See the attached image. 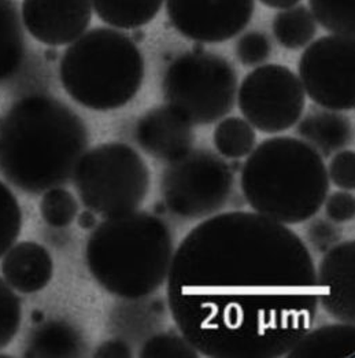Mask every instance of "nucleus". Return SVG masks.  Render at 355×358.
I'll return each mask as SVG.
<instances>
[{
	"instance_id": "nucleus-1",
	"label": "nucleus",
	"mask_w": 355,
	"mask_h": 358,
	"mask_svg": "<svg viewBox=\"0 0 355 358\" xmlns=\"http://www.w3.org/2000/svg\"><path fill=\"white\" fill-rule=\"evenodd\" d=\"M166 296L180 334L210 358L283 357L319 313L305 242L249 212L213 215L188 232L173 252Z\"/></svg>"
},
{
	"instance_id": "nucleus-2",
	"label": "nucleus",
	"mask_w": 355,
	"mask_h": 358,
	"mask_svg": "<svg viewBox=\"0 0 355 358\" xmlns=\"http://www.w3.org/2000/svg\"><path fill=\"white\" fill-rule=\"evenodd\" d=\"M88 145V128L75 111L50 95L28 94L0 117V175L38 195L69 182Z\"/></svg>"
},
{
	"instance_id": "nucleus-3",
	"label": "nucleus",
	"mask_w": 355,
	"mask_h": 358,
	"mask_svg": "<svg viewBox=\"0 0 355 358\" xmlns=\"http://www.w3.org/2000/svg\"><path fill=\"white\" fill-rule=\"evenodd\" d=\"M175 252L164 220L133 210L107 217L91 232L85 262L96 283L115 296L136 301L166 283Z\"/></svg>"
},
{
	"instance_id": "nucleus-4",
	"label": "nucleus",
	"mask_w": 355,
	"mask_h": 358,
	"mask_svg": "<svg viewBox=\"0 0 355 358\" xmlns=\"http://www.w3.org/2000/svg\"><path fill=\"white\" fill-rule=\"evenodd\" d=\"M240 185L255 213L295 225L320 212L329 192V178L313 147L291 136H277L249 152Z\"/></svg>"
},
{
	"instance_id": "nucleus-5",
	"label": "nucleus",
	"mask_w": 355,
	"mask_h": 358,
	"mask_svg": "<svg viewBox=\"0 0 355 358\" xmlns=\"http://www.w3.org/2000/svg\"><path fill=\"white\" fill-rule=\"evenodd\" d=\"M59 78L74 102L96 111L128 105L142 88L144 58L138 43L121 31H85L65 50Z\"/></svg>"
},
{
	"instance_id": "nucleus-6",
	"label": "nucleus",
	"mask_w": 355,
	"mask_h": 358,
	"mask_svg": "<svg viewBox=\"0 0 355 358\" xmlns=\"http://www.w3.org/2000/svg\"><path fill=\"white\" fill-rule=\"evenodd\" d=\"M71 180L82 205L107 218L138 210L150 189V169L131 145L111 142L87 150Z\"/></svg>"
},
{
	"instance_id": "nucleus-7",
	"label": "nucleus",
	"mask_w": 355,
	"mask_h": 358,
	"mask_svg": "<svg viewBox=\"0 0 355 358\" xmlns=\"http://www.w3.org/2000/svg\"><path fill=\"white\" fill-rule=\"evenodd\" d=\"M162 91L168 105L192 125H210L235 106L238 76L225 58L194 50L166 69Z\"/></svg>"
},
{
	"instance_id": "nucleus-8",
	"label": "nucleus",
	"mask_w": 355,
	"mask_h": 358,
	"mask_svg": "<svg viewBox=\"0 0 355 358\" xmlns=\"http://www.w3.org/2000/svg\"><path fill=\"white\" fill-rule=\"evenodd\" d=\"M232 188L231 166L205 148H191L169 161L161 178L166 208L185 220H199L219 212L228 203Z\"/></svg>"
},
{
	"instance_id": "nucleus-9",
	"label": "nucleus",
	"mask_w": 355,
	"mask_h": 358,
	"mask_svg": "<svg viewBox=\"0 0 355 358\" xmlns=\"http://www.w3.org/2000/svg\"><path fill=\"white\" fill-rule=\"evenodd\" d=\"M238 105L246 121L263 134L292 128L302 117L306 94L299 77L283 65H262L240 84Z\"/></svg>"
},
{
	"instance_id": "nucleus-10",
	"label": "nucleus",
	"mask_w": 355,
	"mask_h": 358,
	"mask_svg": "<svg viewBox=\"0 0 355 358\" xmlns=\"http://www.w3.org/2000/svg\"><path fill=\"white\" fill-rule=\"evenodd\" d=\"M305 94L329 110L355 108L354 36L328 35L306 47L299 61Z\"/></svg>"
},
{
	"instance_id": "nucleus-11",
	"label": "nucleus",
	"mask_w": 355,
	"mask_h": 358,
	"mask_svg": "<svg viewBox=\"0 0 355 358\" xmlns=\"http://www.w3.org/2000/svg\"><path fill=\"white\" fill-rule=\"evenodd\" d=\"M255 0H166L173 28L196 43H224L249 25Z\"/></svg>"
},
{
	"instance_id": "nucleus-12",
	"label": "nucleus",
	"mask_w": 355,
	"mask_h": 358,
	"mask_svg": "<svg viewBox=\"0 0 355 358\" xmlns=\"http://www.w3.org/2000/svg\"><path fill=\"white\" fill-rule=\"evenodd\" d=\"M24 29L41 44L61 47L81 36L92 20L91 0H22Z\"/></svg>"
},
{
	"instance_id": "nucleus-13",
	"label": "nucleus",
	"mask_w": 355,
	"mask_h": 358,
	"mask_svg": "<svg viewBox=\"0 0 355 358\" xmlns=\"http://www.w3.org/2000/svg\"><path fill=\"white\" fill-rule=\"evenodd\" d=\"M316 275L319 305L338 322L354 324V241L338 243L326 251Z\"/></svg>"
},
{
	"instance_id": "nucleus-14",
	"label": "nucleus",
	"mask_w": 355,
	"mask_h": 358,
	"mask_svg": "<svg viewBox=\"0 0 355 358\" xmlns=\"http://www.w3.org/2000/svg\"><path fill=\"white\" fill-rule=\"evenodd\" d=\"M194 138L192 124L169 105L148 110L135 127V139L143 151L168 162L191 150Z\"/></svg>"
},
{
	"instance_id": "nucleus-15",
	"label": "nucleus",
	"mask_w": 355,
	"mask_h": 358,
	"mask_svg": "<svg viewBox=\"0 0 355 358\" xmlns=\"http://www.w3.org/2000/svg\"><path fill=\"white\" fill-rule=\"evenodd\" d=\"M1 275L8 286L21 294H35L48 286L54 275V261L40 243H14L1 259Z\"/></svg>"
},
{
	"instance_id": "nucleus-16",
	"label": "nucleus",
	"mask_w": 355,
	"mask_h": 358,
	"mask_svg": "<svg viewBox=\"0 0 355 358\" xmlns=\"http://www.w3.org/2000/svg\"><path fill=\"white\" fill-rule=\"evenodd\" d=\"M296 134L321 157H329L353 142V124L336 110L313 108L299 122Z\"/></svg>"
},
{
	"instance_id": "nucleus-17",
	"label": "nucleus",
	"mask_w": 355,
	"mask_h": 358,
	"mask_svg": "<svg viewBox=\"0 0 355 358\" xmlns=\"http://www.w3.org/2000/svg\"><path fill=\"white\" fill-rule=\"evenodd\" d=\"M285 356L289 358H354V324H329L317 329H310Z\"/></svg>"
},
{
	"instance_id": "nucleus-18",
	"label": "nucleus",
	"mask_w": 355,
	"mask_h": 358,
	"mask_svg": "<svg viewBox=\"0 0 355 358\" xmlns=\"http://www.w3.org/2000/svg\"><path fill=\"white\" fill-rule=\"evenodd\" d=\"M85 343L78 329L62 320L35 324L24 346L25 357H80Z\"/></svg>"
},
{
	"instance_id": "nucleus-19",
	"label": "nucleus",
	"mask_w": 355,
	"mask_h": 358,
	"mask_svg": "<svg viewBox=\"0 0 355 358\" xmlns=\"http://www.w3.org/2000/svg\"><path fill=\"white\" fill-rule=\"evenodd\" d=\"M27 44L15 0H0V85L21 72L27 59Z\"/></svg>"
},
{
	"instance_id": "nucleus-20",
	"label": "nucleus",
	"mask_w": 355,
	"mask_h": 358,
	"mask_svg": "<svg viewBox=\"0 0 355 358\" xmlns=\"http://www.w3.org/2000/svg\"><path fill=\"white\" fill-rule=\"evenodd\" d=\"M164 0H91L96 15L117 29H139L161 11Z\"/></svg>"
},
{
	"instance_id": "nucleus-21",
	"label": "nucleus",
	"mask_w": 355,
	"mask_h": 358,
	"mask_svg": "<svg viewBox=\"0 0 355 358\" xmlns=\"http://www.w3.org/2000/svg\"><path fill=\"white\" fill-rule=\"evenodd\" d=\"M276 40L288 50L306 47L317 34V21L306 6H292L280 11L273 20Z\"/></svg>"
},
{
	"instance_id": "nucleus-22",
	"label": "nucleus",
	"mask_w": 355,
	"mask_h": 358,
	"mask_svg": "<svg viewBox=\"0 0 355 358\" xmlns=\"http://www.w3.org/2000/svg\"><path fill=\"white\" fill-rule=\"evenodd\" d=\"M213 138L217 151L229 159L249 155L256 141L254 127L240 117H229L218 122Z\"/></svg>"
},
{
	"instance_id": "nucleus-23",
	"label": "nucleus",
	"mask_w": 355,
	"mask_h": 358,
	"mask_svg": "<svg viewBox=\"0 0 355 358\" xmlns=\"http://www.w3.org/2000/svg\"><path fill=\"white\" fill-rule=\"evenodd\" d=\"M309 3L313 17L325 31L354 36L355 0H309Z\"/></svg>"
},
{
	"instance_id": "nucleus-24",
	"label": "nucleus",
	"mask_w": 355,
	"mask_h": 358,
	"mask_svg": "<svg viewBox=\"0 0 355 358\" xmlns=\"http://www.w3.org/2000/svg\"><path fill=\"white\" fill-rule=\"evenodd\" d=\"M40 215L52 228H66L78 215V203L74 195L62 187H54L43 192Z\"/></svg>"
},
{
	"instance_id": "nucleus-25",
	"label": "nucleus",
	"mask_w": 355,
	"mask_h": 358,
	"mask_svg": "<svg viewBox=\"0 0 355 358\" xmlns=\"http://www.w3.org/2000/svg\"><path fill=\"white\" fill-rule=\"evenodd\" d=\"M22 229V210L11 188L0 180V258L18 239Z\"/></svg>"
},
{
	"instance_id": "nucleus-26",
	"label": "nucleus",
	"mask_w": 355,
	"mask_h": 358,
	"mask_svg": "<svg viewBox=\"0 0 355 358\" xmlns=\"http://www.w3.org/2000/svg\"><path fill=\"white\" fill-rule=\"evenodd\" d=\"M22 303L14 288L0 276V350L7 348L20 331Z\"/></svg>"
},
{
	"instance_id": "nucleus-27",
	"label": "nucleus",
	"mask_w": 355,
	"mask_h": 358,
	"mask_svg": "<svg viewBox=\"0 0 355 358\" xmlns=\"http://www.w3.org/2000/svg\"><path fill=\"white\" fill-rule=\"evenodd\" d=\"M143 358L198 357L196 349L181 335L173 331L161 332L151 336L140 350Z\"/></svg>"
},
{
	"instance_id": "nucleus-28",
	"label": "nucleus",
	"mask_w": 355,
	"mask_h": 358,
	"mask_svg": "<svg viewBox=\"0 0 355 358\" xmlns=\"http://www.w3.org/2000/svg\"><path fill=\"white\" fill-rule=\"evenodd\" d=\"M236 55L245 66L262 65L270 55L269 38L256 31L243 35L236 44Z\"/></svg>"
},
{
	"instance_id": "nucleus-29",
	"label": "nucleus",
	"mask_w": 355,
	"mask_h": 358,
	"mask_svg": "<svg viewBox=\"0 0 355 358\" xmlns=\"http://www.w3.org/2000/svg\"><path fill=\"white\" fill-rule=\"evenodd\" d=\"M328 178L332 182L346 191L355 188V154L353 150L338 152L329 164Z\"/></svg>"
},
{
	"instance_id": "nucleus-30",
	"label": "nucleus",
	"mask_w": 355,
	"mask_h": 358,
	"mask_svg": "<svg viewBox=\"0 0 355 358\" xmlns=\"http://www.w3.org/2000/svg\"><path fill=\"white\" fill-rule=\"evenodd\" d=\"M324 203L326 217L333 222L342 224L354 218L355 198L350 191L333 192Z\"/></svg>"
},
{
	"instance_id": "nucleus-31",
	"label": "nucleus",
	"mask_w": 355,
	"mask_h": 358,
	"mask_svg": "<svg viewBox=\"0 0 355 358\" xmlns=\"http://www.w3.org/2000/svg\"><path fill=\"white\" fill-rule=\"evenodd\" d=\"M309 241L319 251H328L340 238V229L331 222L319 220L309 227Z\"/></svg>"
},
{
	"instance_id": "nucleus-32",
	"label": "nucleus",
	"mask_w": 355,
	"mask_h": 358,
	"mask_svg": "<svg viewBox=\"0 0 355 358\" xmlns=\"http://www.w3.org/2000/svg\"><path fill=\"white\" fill-rule=\"evenodd\" d=\"M94 356L95 357H131L132 350L124 341L111 339V341H107L105 343H102L96 349Z\"/></svg>"
},
{
	"instance_id": "nucleus-33",
	"label": "nucleus",
	"mask_w": 355,
	"mask_h": 358,
	"mask_svg": "<svg viewBox=\"0 0 355 358\" xmlns=\"http://www.w3.org/2000/svg\"><path fill=\"white\" fill-rule=\"evenodd\" d=\"M77 222H78L80 228H82V229H94L98 225V218L94 212L87 209L85 212H82L81 215H78Z\"/></svg>"
},
{
	"instance_id": "nucleus-34",
	"label": "nucleus",
	"mask_w": 355,
	"mask_h": 358,
	"mask_svg": "<svg viewBox=\"0 0 355 358\" xmlns=\"http://www.w3.org/2000/svg\"><path fill=\"white\" fill-rule=\"evenodd\" d=\"M262 4H265L269 8H276V10H284L288 7H292L298 4L300 0H259Z\"/></svg>"
},
{
	"instance_id": "nucleus-35",
	"label": "nucleus",
	"mask_w": 355,
	"mask_h": 358,
	"mask_svg": "<svg viewBox=\"0 0 355 358\" xmlns=\"http://www.w3.org/2000/svg\"><path fill=\"white\" fill-rule=\"evenodd\" d=\"M57 58H58L57 51L54 50V47H50V48L45 51V59L50 61V62H52V61H55Z\"/></svg>"
},
{
	"instance_id": "nucleus-36",
	"label": "nucleus",
	"mask_w": 355,
	"mask_h": 358,
	"mask_svg": "<svg viewBox=\"0 0 355 358\" xmlns=\"http://www.w3.org/2000/svg\"><path fill=\"white\" fill-rule=\"evenodd\" d=\"M31 319H32V322H35V324H38V322H41L44 320V313L40 312V310H34Z\"/></svg>"
}]
</instances>
